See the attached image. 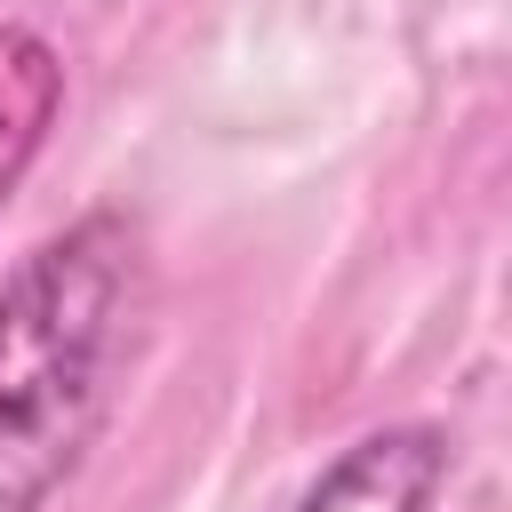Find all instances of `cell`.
<instances>
[{
	"label": "cell",
	"mask_w": 512,
	"mask_h": 512,
	"mask_svg": "<svg viewBox=\"0 0 512 512\" xmlns=\"http://www.w3.org/2000/svg\"><path fill=\"white\" fill-rule=\"evenodd\" d=\"M144 312V232L80 208L0 280V512H48L96 448Z\"/></svg>",
	"instance_id": "cell-1"
},
{
	"label": "cell",
	"mask_w": 512,
	"mask_h": 512,
	"mask_svg": "<svg viewBox=\"0 0 512 512\" xmlns=\"http://www.w3.org/2000/svg\"><path fill=\"white\" fill-rule=\"evenodd\" d=\"M448 488V432L440 424H376L320 464V480L288 512H432Z\"/></svg>",
	"instance_id": "cell-2"
},
{
	"label": "cell",
	"mask_w": 512,
	"mask_h": 512,
	"mask_svg": "<svg viewBox=\"0 0 512 512\" xmlns=\"http://www.w3.org/2000/svg\"><path fill=\"white\" fill-rule=\"evenodd\" d=\"M64 120V56L32 24H0V208Z\"/></svg>",
	"instance_id": "cell-3"
}]
</instances>
